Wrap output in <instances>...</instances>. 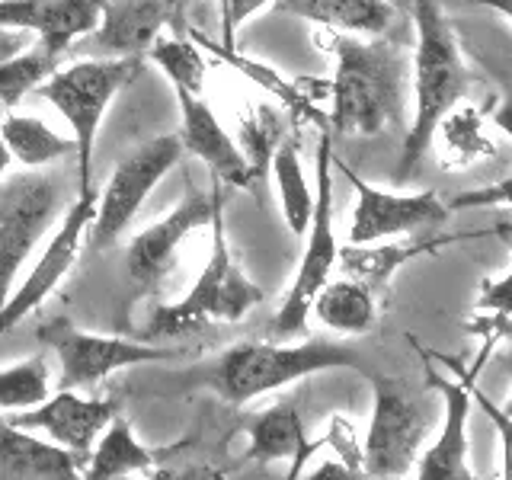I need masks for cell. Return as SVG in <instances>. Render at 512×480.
<instances>
[{"label":"cell","mask_w":512,"mask_h":480,"mask_svg":"<svg viewBox=\"0 0 512 480\" xmlns=\"http://www.w3.org/2000/svg\"><path fill=\"white\" fill-rule=\"evenodd\" d=\"M336 71L330 80L333 112L327 128L336 135H381L404 116L407 58L394 42L333 32Z\"/></svg>","instance_id":"1"},{"label":"cell","mask_w":512,"mask_h":480,"mask_svg":"<svg viewBox=\"0 0 512 480\" xmlns=\"http://www.w3.org/2000/svg\"><path fill=\"white\" fill-rule=\"evenodd\" d=\"M416 55H413V122L407 128L404 151L397 160V180H407L426 157L432 138L439 135L445 116L468 93V68H464L455 32L448 26L436 0H413Z\"/></svg>","instance_id":"2"},{"label":"cell","mask_w":512,"mask_h":480,"mask_svg":"<svg viewBox=\"0 0 512 480\" xmlns=\"http://www.w3.org/2000/svg\"><path fill=\"white\" fill-rule=\"evenodd\" d=\"M260 301H263V288L237 266L231 253L228 224H224V196H221V183L215 180L212 250H208V260L183 301L164 304V308H157L151 314L144 340H180V336L196 333L208 324H218V320L237 324Z\"/></svg>","instance_id":"3"},{"label":"cell","mask_w":512,"mask_h":480,"mask_svg":"<svg viewBox=\"0 0 512 480\" xmlns=\"http://www.w3.org/2000/svg\"><path fill=\"white\" fill-rule=\"evenodd\" d=\"M330 368H365L359 352L346 343L330 340H304V343H237L231 346L218 365L212 368V388L234 407H244L250 400L269 391H279L285 384L301 381Z\"/></svg>","instance_id":"4"},{"label":"cell","mask_w":512,"mask_h":480,"mask_svg":"<svg viewBox=\"0 0 512 480\" xmlns=\"http://www.w3.org/2000/svg\"><path fill=\"white\" fill-rule=\"evenodd\" d=\"M141 68V58H90L77 61L71 68H58L52 77L39 87V93L52 103L64 122L74 132V151H77V192L93 189V151H96V132L106 116V109L128 80Z\"/></svg>","instance_id":"5"},{"label":"cell","mask_w":512,"mask_h":480,"mask_svg":"<svg viewBox=\"0 0 512 480\" xmlns=\"http://www.w3.org/2000/svg\"><path fill=\"white\" fill-rule=\"evenodd\" d=\"M336 260H340V244H336V234H333V148H330V128L324 125L320 144H317L314 215L308 224V240H304L295 282L285 292L282 308L272 317V343H285L308 330L311 304L320 295V288L330 282Z\"/></svg>","instance_id":"6"},{"label":"cell","mask_w":512,"mask_h":480,"mask_svg":"<svg viewBox=\"0 0 512 480\" xmlns=\"http://www.w3.org/2000/svg\"><path fill=\"white\" fill-rule=\"evenodd\" d=\"M39 340L52 346L61 368V391H84L93 384L106 381L112 372L132 365H151V362H176L183 356L180 349L151 346V343H132L119 336H100L77 330L71 320L55 317L45 327H39Z\"/></svg>","instance_id":"7"},{"label":"cell","mask_w":512,"mask_h":480,"mask_svg":"<svg viewBox=\"0 0 512 480\" xmlns=\"http://www.w3.org/2000/svg\"><path fill=\"white\" fill-rule=\"evenodd\" d=\"M183 157L180 135H160L144 141L135 154H128L122 164L112 170L103 196L96 199V215L87 228V244L93 250H109L122 231L132 224L144 199L151 196L154 186L176 167Z\"/></svg>","instance_id":"8"},{"label":"cell","mask_w":512,"mask_h":480,"mask_svg":"<svg viewBox=\"0 0 512 480\" xmlns=\"http://www.w3.org/2000/svg\"><path fill=\"white\" fill-rule=\"evenodd\" d=\"M61 208V186L48 173H26L0 183V308L16 288V276L48 234Z\"/></svg>","instance_id":"9"},{"label":"cell","mask_w":512,"mask_h":480,"mask_svg":"<svg viewBox=\"0 0 512 480\" xmlns=\"http://www.w3.org/2000/svg\"><path fill=\"white\" fill-rule=\"evenodd\" d=\"M372 391L375 407L362 445V474L404 477L420 458L426 413L404 384L394 378H372Z\"/></svg>","instance_id":"10"},{"label":"cell","mask_w":512,"mask_h":480,"mask_svg":"<svg viewBox=\"0 0 512 480\" xmlns=\"http://www.w3.org/2000/svg\"><path fill=\"white\" fill-rule=\"evenodd\" d=\"M96 189L90 192H77L74 205L64 212L61 224L55 234L48 237V244L39 256V263L29 269V276L13 288L7 304L0 308V336L10 333L13 327H20L23 320L42 308V301L58 288V282L74 269L80 247H84L87 228L96 215Z\"/></svg>","instance_id":"11"},{"label":"cell","mask_w":512,"mask_h":480,"mask_svg":"<svg viewBox=\"0 0 512 480\" xmlns=\"http://www.w3.org/2000/svg\"><path fill=\"white\" fill-rule=\"evenodd\" d=\"M333 167L346 173L349 186L356 189V212L349 224V247L378 244V240H391L410 231L439 228L448 218V205L436 192H384L372 183H365L362 176L349 164L333 157Z\"/></svg>","instance_id":"12"},{"label":"cell","mask_w":512,"mask_h":480,"mask_svg":"<svg viewBox=\"0 0 512 480\" xmlns=\"http://www.w3.org/2000/svg\"><path fill=\"white\" fill-rule=\"evenodd\" d=\"M455 375H442L426 359V384L442 397V429L436 442L416 458V480H484L471 471V442H468V423H471V388H468V368H461L452 359H442Z\"/></svg>","instance_id":"13"},{"label":"cell","mask_w":512,"mask_h":480,"mask_svg":"<svg viewBox=\"0 0 512 480\" xmlns=\"http://www.w3.org/2000/svg\"><path fill=\"white\" fill-rule=\"evenodd\" d=\"M212 212H215V180L208 192L189 189L186 199L173 208L167 218H160L151 228H144L132 237V244L125 250V269L141 288H154L160 285L170 269L176 263V253H180V244L196 234L205 224H212Z\"/></svg>","instance_id":"14"},{"label":"cell","mask_w":512,"mask_h":480,"mask_svg":"<svg viewBox=\"0 0 512 480\" xmlns=\"http://www.w3.org/2000/svg\"><path fill=\"white\" fill-rule=\"evenodd\" d=\"M116 407L109 400H90L77 391H58L45 400V404L32 407L26 413H10L7 426L32 432V436H48L52 445L68 448L71 455L87 458L103 429L112 423Z\"/></svg>","instance_id":"15"},{"label":"cell","mask_w":512,"mask_h":480,"mask_svg":"<svg viewBox=\"0 0 512 480\" xmlns=\"http://www.w3.org/2000/svg\"><path fill=\"white\" fill-rule=\"evenodd\" d=\"M103 0H0V29L36 32L48 55L61 58L100 26Z\"/></svg>","instance_id":"16"},{"label":"cell","mask_w":512,"mask_h":480,"mask_svg":"<svg viewBox=\"0 0 512 480\" xmlns=\"http://www.w3.org/2000/svg\"><path fill=\"white\" fill-rule=\"evenodd\" d=\"M176 103H180V116H183V151L196 154L202 164L212 170L218 183H228L237 189H250L253 186V167L247 164L244 151L231 141V135L224 132L221 122L215 119V112L208 109L202 96H192L186 90H173Z\"/></svg>","instance_id":"17"},{"label":"cell","mask_w":512,"mask_h":480,"mask_svg":"<svg viewBox=\"0 0 512 480\" xmlns=\"http://www.w3.org/2000/svg\"><path fill=\"white\" fill-rule=\"evenodd\" d=\"M167 23L176 26L173 0H103L93 45L103 58H141Z\"/></svg>","instance_id":"18"},{"label":"cell","mask_w":512,"mask_h":480,"mask_svg":"<svg viewBox=\"0 0 512 480\" xmlns=\"http://www.w3.org/2000/svg\"><path fill=\"white\" fill-rule=\"evenodd\" d=\"M84 458L0 420V480H80Z\"/></svg>","instance_id":"19"},{"label":"cell","mask_w":512,"mask_h":480,"mask_svg":"<svg viewBox=\"0 0 512 480\" xmlns=\"http://www.w3.org/2000/svg\"><path fill=\"white\" fill-rule=\"evenodd\" d=\"M276 10L330 26L346 36H384L394 20L391 0H276Z\"/></svg>","instance_id":"20"},{"label":"cell","mask_w":512,"mask_h":480,"mask_svg":"<svg viewBox=\"0 0 512 480\" xmlns=\"http://www.w3.org/2000/svg\"><path fill=\"white\" fill-rule=\"evenodd\" d=\"M464 237H477V234H445V237H420V240H400V244H388L384 240L381 247H372V244H365V247H346L340 250V263L346 276H352L356 282H365L368 288H384L391 282L394 272L416 260V256H423V253H432V250H439V247H448V244H455V240H464Z\"/></svg>","instance_id":"21"},{"label":"cell","mask_w":512,"mask_h":480,"mask_svg":"<svg viewBox=\"0 0 512 480\" xmlns=\"http://www.w3.org/2000/svg\"><path fill=\"white\" fill-rule=\"evenodd\" d=\"M157 464V452L144 445L125 416H112L103 436L90 448V461L80 480H125L132 474H148Z\"/></svg>","instance_id":"22"},{"label":"cell","mask_w":512,"mask_h":480,"mask_svg":"<svg viewBox=\"0 0 512 480\" xmlns=\"http://www.w3.org/2000/svg\"><path fill=\"white\" fill-rule=\"evenodd\" d=\"M247 436V458L253 461H292L311 445L295 400H279L260 416H253Z\"/></svg>","instance_id":"23"},{"label":"cell","mask_w":512,"mask_h":480,"mask_svg":"<svg viewBox=\"0 0 512 480\" xmlns=\"http://www.w3.org/2000/svg\"><path fill=\"white\" fill-rule=\"evenodd\" d=\"M311 314L320 320L324 327L336 333H349V336H362L375 327V292L365 282L356 279H336L320 288V295L311 304Z\"/></svg>","instance_id":"24"},{"label":"cell","mask_w":512,"mask_h":480,"mask_svg":"<svg viewBox=\"0 0 512 480\" xmlns=\"http://www.w3.org/2000/svg\"><path fill=\"white\" fill-rule=\"evenodd\" d=\"M0 141L7 144L10 157L20 160L23 167H48L74 151V141L61 138L55 128H48L36 116H10L0 122Z\"/></svg>","instance_id":"25"},{"label":"cell","mask_w":512,"mask_h":480,"mask_svg":"<svg viewBox=\"0 0 512 480\" xmlns=\"http://www.w3.org/2000/svg\"><path fill=\"white\" fill-rule=\"evenodd\" d=\"M269 164H272V173H276L279 202H282V215H285L288 231L298 234V237L308 234V224L314 215V192L308 186V176H304L298 144L282 141Z\"/></svg>","instance_id":"26"},{"label":"cell","mask_w":512,"mask_h":480,"mask_svg":"<svg viewBox=\"0 0 512 480\" xmlns=\"http://www.w3.org/2000/svg\"><path fill=\"white\" fill-rule=\"evenodd\" d=\"M52 397V372L45 356H29L0 368V413H26Z\"/></svg>","instance_id":"27"},{"label":"cell","mask_w":512,"mask_h":480,"mask_svg":"<svg viewBox=\"0 0 512 480\" xmlns=\"http://www.w3.org/2000/svg\"><path fill=\"white\" fill-rule=\"evenodd\" d=\"M148 58L170 77L173 90H186L192 96L202 93L205 74H208L205 58L199 55L196 45L180 36V32H176V36H157V42L148 48Z\"/></svg>","instance_id":"28"},{"label":"cell","mask_w":512,"mask_h":480,"mask_svg":"<svg viewBox=\"0 0 512 480\" xmlns=\"http://www.w3.org/2000/svg\"><path fill=\"white\" fill-rule=\"evenodd\" d=\"M55 55H48L42 45H29L26 52L0 64V103L16 109L29 90H39L48 77L58 71Z\"/></svg>","instance_id":"29"},{"label":"cell","mask_w":512,"mask_h":480,"mask_svg":"<svg viewBox=\"0 0 512 480\" xmlns=\"http://www.w3.org/2000/svg\"><path fill=\"white\" fill-rule=\"evenodd\" d=\"M480 362H484V359H477V362L468 368L471 400L480 407V413H484L487 420H490V426L496 429V436H500V455H503V464H500V480H512V420H509V416L500 410V404H496V400H490L484 391H480V384H477Z\"/></svg>","instance_id":"30"},{"label":"cell","mask_w":512,"mask_h":480,"mask_svg":"<svg viewBox=\"0 0 512 480\" xmlns=\"http://www.w3.org/2000/svg\"><path fill=\"white\" fill-rule=\"evenodd\" d=\"M439 132L445 135L448 148L461 151V160L490 151V141L480 138V119H477V112H471V109L458 112V116H445V122L439 125Z\"/></svg>","instance_id":"31"},{"label":"cell","mask_w":512,"mask_h":480,"mask_svg":"<svg viewBox=\"0 0 512 480\" xmlns=\"http://www.w3.org/2000/svg\"><path fill=\"white\" fill-rule=\"evenodd\" d=\"M272 122H276V116L269 109H260V119H247L244 125V148H247L244 157L256 176L272 160V144L279 141V125Z\"/></svg>","instance_id":"32"},{"label":"cell","mask_w":512,"mask_h":480,"mask_svg":"<svg viewBox=\"0 0 512 480\" xmlns=\"http://www.w3.org/2000/svg\"><path fill=\"white\" fill-rule=\"evenodd\" d=\"M445 205H448V212H471V208H496V205L512 208V176H506V180L493 183V186H484V189L458 192V196Z\"/></svg>","instance_id":"33"},{"label":"cell","mask_w":512,"mask_h":480,"mask_svg":"<svg viewBox=\"0 0 512 480\" xmlns=\"http://www.w3.org/2000/svg\"><path fill=\"white\" fill-rule=\"evenodd\" d=\"M477 314L487 317H512V272L500 279H487L477 295Z\"/></svg>","instance_id":"34"},{"label":"cell","mask_w":512,"mask_h":480,"mask_svg":"<svg viewBox=\"0 0 512 480\" xmlns=\"http://www.w3.org/2000/svg\"><path fill=\"white\" fill-rule=\"evenodd\" d=\"M266 4H276V0H221V48H231L234 52V36L237 26L247 23V16L256 10H263Z\"/></svg>","instance_id":"35"},{"label":"cell","mask_w":512,"mask_h":480,"mask_svg":"<svg viewBox=\"0 0 512 480\" xmlns=\"http://www.w3.org/2000/svg\"><path fill=\"white\" fill-rule=\"evenodd\" d=\"M468 330L477 333V336H484V346H496V343H503L509 340L512 343V317H487V314H474L468 320Z\"/></svg>","instance_id":"36"},{"label":"cell","mask_w":512,"mask_h":480,"mask_svg":"<svg viewBox=\"0 0 512 480\" xmlns=\"http://www.w3.org/2000/svg\"><path fill=\"white\" fill-rule=\"evenodd\" d=\"M29 36L32 32H23V29H0V64L16 58L20 52H26V48L32 45Z\"/></svg>","instance_id":"37"},{"label":"cell","mask_w":512,"mask_h":480,"mask_svg":"<svg viewBox=\"0 0 512 480\" xmlns=\"http://www.w3.org/2000/svg\"><path fill=\"white\" fill-rule=\"evenodd\" d=\"M496 74H500V80H503V84H506V100L500 103V109L493 112V122L500 125L503 132H506V135L512 138V77H506L503 71H496Z\"/></svg>","instance_id":"38"},{"label":"cell","mask_w":512,"mask_h":480,"mask_svg":"<svg viewBox=\"0 0 512 480\" xmlns=\"http://www.w3.org/2000/svg\"><path fill=\"white\" fill-rule=\"evenodd\" d=\"M359 477H362L359 471H349V468H343V464H324V468L308 480H359Z\"/></svg>","instance_id":"39"},{"label":"cell","mask_w":512,"mask_h":480,"mask_svg":"<svg viewBox=\"0 0 512 480\" xmlns=\"http://www.w3.org/2000/svg\"><path fill=\"white\" fill-rule=\"evenodd\" d=\"M317 448H324V439L320 442H311L308 448H304L301 455H295L292 461H288V474H285V480H301V471H304V461H308V455H314Z\"/></svg>","instance_id":"40"},{"label":"cell","mask_w":512,"mask_h":480,"mask_svg":"<svg viewBox=\"0 0 512 480\" xmlns=\"http://www.w3.org/2000/svg\"><path fill=\"white\" fill-rule=\"evenodd\" d=\"M474 4H484L490 10H500V13H506L509 20H512V0H474Z\"/></svg>","instance_id":"41"},{"label":"cell","mask_w":512,"mask_h":480,"mask_svg":"<svg viewBox=\"0 0 512 480\" xmlns=\"http://www.w3.org/2000/svg\"><path fill=\"white\" fill-rule=\"evenodd\" d=\"M10 151H7V144L0 141V183H4V173H7V167H10Z\"/></svg>","instance_id":"42"},{"label":"cell","mask_w":512,"mask_h":480,"mask_svg":"<svg viewBox=\"0 0 512 480\" xmlns=\"http://www.w3.org/2000/svg\"><path fill=\"white\" fill-rule=\"evenodd\" d=\"M192 4V0H173V13H176V23H180V16H183V10Z\"/></svg>","instance_id":"43"},{"label":"cell","mask_w":512,"mask_h":480,"mask_svg":"<svg viewBox=\"0 0 512 480\" xmlns=\"http://www.w3.org/2000/svg\"><path fill=\"white\" fill-rule=\"evenodd\" d=\"M500 410L509 416V420H512V391H509V397H506V404H500Z\"/></svg>","instance_id":"44"},{"label":"cell","mask_w":512,"mask_h":480,"mask_svg":"<svg viewBox=\"0 0 512 480\" xmlns=\"http://www.w3.org/2000/svg\"><path fill=\"white\" fill-rule=\"evenodd\" d=\"M164 480H202V474H180V477H164Z\"/></svg>","instance_id":"45"}]
</instances>
